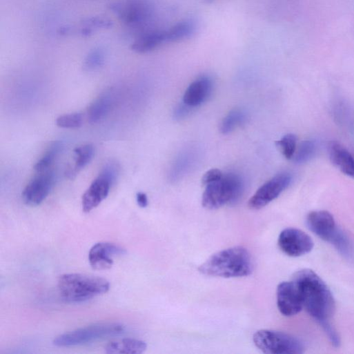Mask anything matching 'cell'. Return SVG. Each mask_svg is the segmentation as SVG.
<instances>
[{"instance_id":"cell-1","label":"cell","mask_w":354,"mask_h":354,"mask_svg":"<svg viewBox=\"0 0 354 354\" xmlns=\"http://www.w3.org/2000/svg\"><path fill=\"white\" fill-rule=\"evenodd\" d=\"M293 280L296 283L307 312L322 324L329 322L335 305L333 295L325 282L313 271H297Z\"/></svg>"},{"instance_id":"cell-2","label":"cell","mask_w":354,"mask_h":354,"mask_svg":"<svg viewBox=\"0 0 354 354\" xmlns=\"http://www.w3.org/2000/svg\"><path fill=\"white\" fill-rule=\"evenodd\" d=\"M199 271L212 277H244L253 272L251 256L245 248L235 246L219 251L202 264Z\"/></svg>"},{"instance_id":"cell-3","label":"cell","mask_w":354,"mask_h":354,"mask_svg":"<svg viewBox=\"0 0 354 354\" xmlns=\"http://www.w3.org/2000/svg\"><path fill=\"white\" fill-rule=\"evenodd\" d=\"M58 286L66 302L80 303L106 293L110 284L106 279L99 276L70 273L60 277Z\"/></svg>"},{"instance_id":"cell-4","label":"cell","mask_w":354,"mask_h":354,"mask_svg":"<svg viewBox=\"0 0 354 354\" xmlns=\"http://www.w3.org/2000/svg\"><path fill=\"white\" fill-rule=\"evenodd\" d=\"M206 186L202 196V205L210 210L236 203L244 190L243 179L235 173L226 174L221 179Z\"/></svg>"},{"instance_id":"cell-5","label":"cell","mask_w":354,"mask_h":354,"mask_svg":"<svg viewBox=\"0 0 354 354\" xmlns=\"http://www.w3.org/2000/svg\"><path fill=\"white\" fill-rule=\"evenodd\" d=\"M125 326L116 322L99 323L81 328L55 337V346L64 347L88 344L123 333Z\"/></svg>"},{"instance_id":"cell-6","label":"cell","mask_w":354,"mask_h":354,"mask_svg":"<svg viewBox=\"0 0 354 354\" xmlns=\"http://www.w3.org/2000/svg\"><path fill=\"white\" fill-rule=\"evenodd\" d=\"M255 346L264 353L302 354V342L297 337L280 331L259 330L253 335Z\"/></svg>"},{"instance_id":"cell-7","label":"cell","mask_w":354,"mask_h":354,"mask_svg":"<svg viewBox=\"0 0 354 354\" xmlns=\"http://www.w3.org/2000/svg\"><path fill=\"white\" fill-rule=\"evenodd\" d=\"M110 10L124 24L139 28L153 17V7L149 0H123L111 5Z\"/></svg>"},{"instance_id":"cell-8","label":"cell","mask_w":354,"mask_h":354,"mask_svg":"<svg viewBox=\"0 0 354 354\" xmlns=\"http://www.w3.org/2000/svg\"><path fill=\"white\" fill-rule=\"evenodd\" d=\"M292 181L287 173H280L261 186L248 201L252 210H259L277 199Z\"/></svg>"},{"instance_id":"cell-9","label":"cell","mask_w":354,"mask_h":354,"mask_svg":"<svg viewBox=\"0 0 354 354\" xmlns=\"http://www.w3.org/2000/svg\"><path fill=\"white\" fill-rule=\"evenodd\" d=\"M278 245L282 251L290 257H300L310 253L314 243L304 231L293 228L282 230L278 238Z\"/></svg>"},{"instance_id":"cell-10","label":"cell","mask_w":354,"mask_h":354,"mask_svg":"<svg viewBox=\"0 0 354 354\" xmlns=\"http://www.w3.org/2000/svg\"><path fill=\"white\" fill-rule=\"evenodd\" d=\"M38 173L23 193L24 202L30 206L41 204L48 197L55 184V174L52 170Z\"/></svg>"},{"instance_id":"cell-11","label":"cell","mask_w":354,"mask_h":354,"mask_svg":"<svg viewBox=\"0 0 354 354\" xmlns=\"http://www.w3.org/2000/svg\"><path fill=\"white\" fill-rule=\"evenodd\" d=\"M277 304L280 313L287 317L297 315L304 308L299 288L293 279L278 285Z\"/></svg>"},{"instance_id":"cell-12","label":"cell","mask_w":354,"mask_h":354,"mask_svg":"<svg viewBox=\"0 0 354 354\" xmlns=\"http://www.w3.org/2000/svg\"><path fill=\"white\" fill-rule=\"evenodd\" d=\"M309 229L320 239L331 243L337 235V226L333 215L326 210L313 211L306 219Z\"/></svg>"},{"instance_id":"cell-13","label":"cell","mask_w":354,"mask_h":354,"mask_svg":"<svg viewBox=\"0 0 354 354\" xmlns=\"http://www.w3.org/2000/svg\"><path fill=\"white\" fill-rule=\"evenodd\" d=\"M126 250L112 243H97L90 249L89 253V261L91 266L96 270H107L114 264L113 257L123 255Z\"/></svg>"},{"instance_id":"cell-14","label":"cell","mask_w":354,"mask_h":354,"mask_svg":"<svg viewBox=\"0 0 354 354\" xmlns=\"http://www.w3.org/2000/svg\"><path fill=\"white\" fill-rule=\"evenodd\" d=\"M112 185L108 179L100 174L83 196V211L88 213L99 206L108 196Z\"/></svg>"},{"instance_id":"cell-15","label":"cell","mask_w":354,"mask_h":354,"mask_svg":"<svg viewBox=\"0 0 354 354\" xmlns=\"http://www.w3.org/2000/svg\"><path fill=\"white\" fill-rule=\"evenodd\" d=\"M213 81L208 77H202L192 83L186 90L183 102L191 108L206 102L212 94Z\"/></svg>"},{"instance_id":"cell-16","label":"cell","mask_w":354,"mask_h":354,"mask_svg":"<svg viewBox=\"0 0 354 354\" xmlns=\"http://www.w3.org/2000/svg\"><path fill=\"white\" fill-rule=\"evenodd\" d=\"M331 162L344 174L354 177V158L341 144L331 142L328 146Z\"/></svg>"},{"instance_id":"cell-17","label":"cell","mask_w":354,"mask_h":354,"mask_svg":"<svg viewBox=\"0 0 354 354\" xmlns=\"http://www.w3.org/2000/svg\"><path fill=\"white\" fill-rule=\"evenodd\" d=\"M166 43H168L166 30L150 31L141 35L133 43L132 50L135 52L144 54Z\"/></svg>"},{"instance_id":"cell-18","label":"cell","mask_w":354,"mask_h":354,"mask_svg":"<svg viewBox=\"0 0 354 354\" xmlns=\"http://www.w3.org/2000/svg\"><path fill=\"white\" fill-rule=\"evenodd\" d=\"M115 99L111 92H105L98 97L89 107L88 120L91 124H97L104 119L113 107Z\"/></svg>"},{"instance_id":"cell-19","label":"cell","mask_w":354,"mask_h":354,"mask_svg":"<svg viewBox=\"0 0 354 354\" xmlns=\"http://www.w3.org/2000/svg\"><path fill=\"white\" fill-rule=\"evenodd\" d=\"M147 344L145 342L132 338H124L110 342L106 346L107 353L140 354L146 351Z\"/></svg>"},{"instance_id":"cell-20","label":"cell","mask_w":354,"mask_h":354,"mask_svg":"<svg viewBox=\"0 0 354 354\" xmlns=\"http://www.w3.org/2000/svg\"><path fill=\"white\" fill-rule=\"evenodd\" d=\"M63 148L61 141L54 142L43 157L35 166V170L37 173H43L50 170L57 157L59 156Z\"/></svg>"},{"instance_id":"cell-21","label":"cell","mask_w":354,"mask_h":354,"mask_svg":"<svg viewBox=\"0 0 354 354\" xmlns=\"http://www.w3.org/2000/svg\"><path fill=\"white\" fill-rule=\"evenodd\" d=\"M75 166L72 172L69 175L72 177L76 173L87 166L95 156V148L90 144L84 145L77 148L75 151Z\"/></svg>"},{"instance_id":"cell-22","label":"cell","mask_w":354,"mask_h":354,"mask_svg":"<svg viewBox=\"0 0 354 354\" xmlns=\"http://www.w3.org/2000/svg\"><path fill=\"white\" fill-rule=\"evenodd\" d=\"M247 119L246 113L239 109L231 111L222 121L220 131L224 135L233 132L237 127L244 124Z\"/></svg>"},{"instance_id":"cell-23","label":"cell","mask_w":354,"mask_h":354,"mask_svg":"<svg viewBox=\"0 0 354 354\" xmlns=\"http://www.w3.org/2000/svg\"><path fill=\"white\" fill-rule=\"evenodd\" d=\"M195 31L193 23L184 21L179 23L166 30L168 43L177 42L190 37Z\"/></svg>"},{"instance_id":"cell-24","label":"cell","mask_w":354,"mask_h":354,"mask_svg":"<svg viewBox=\"0 0 354 354\" xmlns=\"http://www.w3.org/2000/svg\"><path fill=\"white\" fill-rule=\"evenodd\" d=\"M317 146L312 140L303 141L296 149L293 156L294 161L297 164H304L310 161L315 155Z\"/></svg>"},{"instance_id":"cell-25","label":"cell","mask_w":354,"mask_h":354,"mask_svg":"<svg viewBox=\"0 0 354 354\" xmlns=\"http://www.w3.org/2000/svg\"><path fill=\"white\" fill-rule=\"evenodd\" d=\"M106 60V52L102 48H96L91 51L83 63V69L87 72H94L101 68Z\"/></svg>"},{"instance_id":"cell-26","label":"cell","mask_w":354,"mask_h":354,"mask_svg":"<svg viewBox=\"0 0 354 354\" xmlns=\"http://www.w3.org/2000/svg\"><path fill=\"white\" fill-rule=\"evenodd\" d=\"M276 146L286 159H291L297 149V137L293 134H288L277 141Z\"/></svg>"},{"instance_id":"cell-27","label":"cell","mask_w":354,"mask_h":354,"mask_svg":"<svg viewBox=\"0 0 354 354\" xmlns=\"http://www.w3.org/2000/svg\"><path fill=\"white\" fill-rule=\"evenodd\" d=\"M190 153V151L184 152L175 162L172 174L174 179L179 177H181V175L186 173L187 170H190V166L192 167L194 158H192Z\"/></svg>"},{"instance_id":"cell-28","label":"cell","mask_w":354,"mask_h":354,"mask_svg":"<svg viewBox=\"0 0 354 354\" xmlns=\"http://www.w3.org/2000/svg\"><path fill=\"white\" fill-rule=\"evenodd\" d=\"M83 124V116L80 113L65 115L57 119V125L59 128L73 129L81 127Z\"/></svg>"},{"instance_id":"cell-29","label":"cell","mask_w":354,"mask_h":354,"mask_svg":"<svg viewBox=\"0 0 354 354\" xmlns=\"http://www.w3.org/2000/svg\"><path fill=\"white\" fill-rule=\"evenodd\" d=\"M100 174L106 177L114 184L119 175V166L117 163L111 161L105 165Z\"/></svg>"},{"instance_id":"cell-30","label":"cell","mask_w":354,"mask_h":354,"mask_svg":"<svg viewBox=\"0 0 354 354\" xmlns=\"http://www.w3.org/2000/svg\"><path fill=\"white\" fill-rule=\"evenodd\" d=\"M324 332L327 335L331 343L335 346H338L340 344V337L338 334L337 333L335 329L332 326L329 322H324L320 324Z\"/></svg>"},{"instance_id":"cell-31","label":"cell","mask_w":354,"mask_h":354,"mask_svg":"<svg viewBox=\"0 0 354 354\" xmlns=\"http://www.w3.org/2000/svg\"><path fill=\"white\" fill-rule=\"evenodd\" d=\"M223 176L224 175L221 170L218 169H211L206 172L202 177V184L207 186L221 179Z\"/></svg>"},{"instance_id":"cell-32","label":"cell","mask_w":354,"mask_h":354,"mask_svg":"<svg viewBox=\"0 0 354 354\" xmlns=\"http://www.w3.org/2000/svg\"><path fill=\"white\" fill-rule=\"evenodd\" d=\"M193 108L188 106L183 102L179 105L175 110L174 116L177 119H182L186 118L191 112Z\"/></svg>"},{"instance_id":"cell-33","label":"cell","mask_w":354,"mask_h":354,"mask_svg":"<svg viewBox=\"0 0 354 354\" xmlns=\"http://www.w3.org/2000/svg\"><path fill=\"white\" fill-rule=\"evenodd\" d=\"M137 201L141 208H146L148 206V197L144 193H138L137 194Z\"/></svg>"},{"instance_id":"cell-34","label":"cell","mask_w":354,"mask_h":354,"mask_svg":"<svg viewBox=\"0 0 354 354\" xmlns=\"http://www.w3.org/2000/svg\"><path fill=\"white\" fill-rule=\"evenodd\" d=\"M206 1H207V2H208V3H209V2H213V0H206Z\"/></svg>"}]
</instances>
